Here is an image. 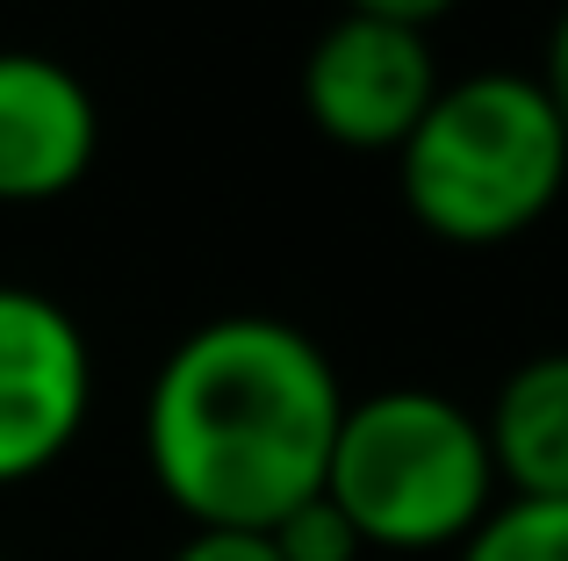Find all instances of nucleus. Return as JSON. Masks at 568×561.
<instances>
[{
	"label": "nucleus",
	"instance_id": "1",
	"mask_svg": "<svg viewBox=\"0 0 568 561\" xmlns=\"http://www.w3.org/2000/svg\"><path fill=\"white\" fill-rule=\"evenodd\" d=\"M346 389L310 332L216 317L159 360L144 396V461L202 533H274L324 490Z\"/></svg>",
	"mask_w": 568,
	"mask_h": 561
},
{
	"label": "nucleus",
	"instance_id": "2",
	"mask_svg": "<svg viewBox=\"0 0 568 561\" xmlns=\"http://www.w3.org/2000/svg\"><path fill=\"white\" fill-rule=\"evenodd\" d=\"M403 202L446 245H504L568 187V130L532 72L446 80L396 152Z\"/></svg>",
	"mask_w": 568,
	"mask_h": 561
},
{
	"label": "nucleus",
	"instance_id": "3",
	"mask_svg": "<svg viewBox=\"0 0 568 561\" xmlns=\"http://www.w3.org/2000/svg\"><path fill=\"white\" fill-rule=\"evenodd\" d=\"M324 497L346 511L361 548H460L497 511V461H489L483 418L439 389L361 396L338 425Z\"/></svg>",
	"mask_w": 568,
	"mask_h": 561
},
{
	"label": "nucleus",
	"instance_id": "4",
	"mask_svg": "<svg viewBox=\"0 0 568 561\" xmlns=\"http://www.w3.org/2000/svg\"><path fill=\"white\" fill-rule=\"evenodd\" d=\"M439 86L425 29L382 14H338L303 58V109L346 152H403Z\"/></svg>",
	"mask_w": 568,
	"mask_h": 561
},
{
	"label": "nucleus",
	"instance_id": "5",
	"mask_svg": "<svg viewBox=\"0 0 568 561\" xmlns=\"http://www.w3.org/2000/svg\"><path fill=\"white\" fill-rule=\"evenodd\" d=\"M94 404V353L65 303L0 288V490L65 461Z\"/></svg>",
	"mask_w": 568,
	"mask_h": 561
},
{
	"label": "nucleus",
	"instance_id": "6",
	"mask_svg": "<svg viewBox=\"0 0 568 561\" xmlns=\"http://www.w3.org/2000/svg\"><path fill=\"white\" fill-rule=\"evenodd\" d=\"M101 152V109L72 65L43 51H0V202H58Z\"/></svg>",
	"mask_w": 568,
	"mask_h": 561
},
{
	"label": "nucleus",
	"instance_id": "7",
	"mask_svg": "<svg viewBox=\"0 0 568 561\" xmlns=\"http://www.w3.org/2000/svg\"><path fill=\"white\" fill-rule=\"evenodd\" d=\"M483 439L511 497L568 504V353H532L526 367L504 375Z\"/></svg>",
	"mask_w": 568,
	"mask_h": 561
},
{
	"label": "nucleus",
	"instance_id": "8",
	"mask_svg": "<svg viewBox=\"0 0 568 561\" xmlns=\"http://www.w3.org/2000/svg\"><path fill=\"white\" fill-rule=\"evenodd\" d=\"M460 561H568V504L511 497L460 540Z\"/></svg>",
	"mask_w": 568,
	"mask_h": 561
},
{
	"label": "nucleus",
	"instance_id": "9",
	"mask_svg": "<svg viewBox=\"0 0 568 561\" xmlns=\"http://www.w3.org/2000/svg\"><path fill=\"white\" fill-rule=\"evenodd\" d=\"M266 540H274V554H281V561H361V554H367V548H361V533L346 526V511H338L324 490L310 497V504H295Z\"/></svg>",
	"mask_w": 568,
	"mask_h": 561
},
{
	"label": "nucleus",
	"instance_id": "10",
	"mask_svg": "<svg viewBox=\"0 0 568 561\" xmlns=\"http://www.w3.org/2000/svg\"><path fill=\"white\" fill-rule=\"evenodd\" d=\"M173 561H281V554L266 533H202L194 526L181 548H173Z\"/></svg>",
	"mask_w": 568,
	"mask_h": 561
},
{
	"label": "nucleus",
	"instance_id": "11",
	"mask_svg": "<svg viewBox=\"0 0 568 561\" xmlns=\"http://www.w3.org/2000/svg\"><path fill=\"white\" fill-rule=\"evenodd\" d=\"M454 8L460 0H346V14H382V22H403V29H432Z\"/></svg>",
	"mask_w": 568,
	"mask_h": 561
},
{
	"label": "nucleus",
	"instance_id": "12",
	"mask_svg": "<svg viewBox=\"0 0 568 561\" xmlns=\"http://www.w3.org/2000/svg\"><path fill=\"white\" fill-rule=\"evenodd\" d=\"M532 80H540V94L555 101V115H561V130H568V8H561L555 37H547V65L532 72Z\"/></svg>",
	"mask_w": 568,
	"mask_h": 561
}]
</instances>
